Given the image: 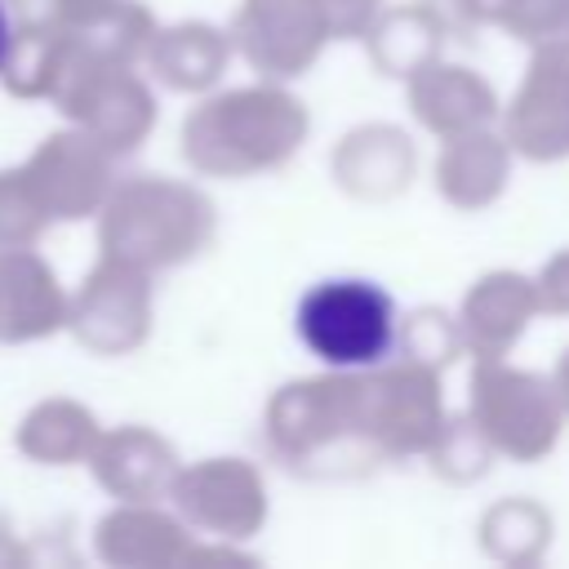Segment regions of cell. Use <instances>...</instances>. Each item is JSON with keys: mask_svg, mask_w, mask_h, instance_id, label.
Wrapping results in <instances>:
<instances>
[{"mask_svg": "<svg viewBox=\"0 0 569 569\" xmlns=\"http://www.w3.org/2000/svg\"><path fill=\"white\" fill-rule=\"evenodd\" d=\"M298 333L329 365H373L396 342V307L373 280H325L307 289Z\"/></svg>", "mask_w": 569, "mask_h": 569, "instance_id": "cell-1", "label": "cell"}, {"mask_svg": "<svg viewBox=\"0 0 569 569\" xmlns=\"http://www.w3.org/2000/svg\"><path fill=\"white\" fill-rule=\"evenodd\" d=\"M4 44H9V22H4V9H0V58H4Z\"/></svg>", "mask_w": 569, "mask_h": 569, "instance_id": "cell-2", "label": "cell"}]
</instances>
